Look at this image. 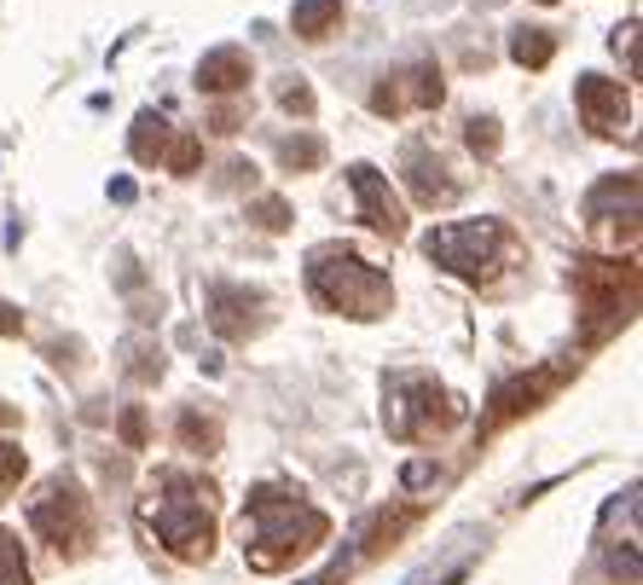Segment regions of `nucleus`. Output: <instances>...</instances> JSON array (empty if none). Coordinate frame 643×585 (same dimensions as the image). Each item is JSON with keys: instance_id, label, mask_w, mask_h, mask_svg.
Returning a JSON list of instances; mask_svg holds the SVG:
<instances>
[{"instance_id": "obj_1", "label": "nucleus", "mask_w": 643, "mask_h": 585, "mask_svg": "<svg viewBox=\"0 0 643 585\" xmlns=\"http://www.w3.org/2000/svg\"><path fill=\"white\" fill-rule=\"evenodd\" d=\"M139 521L146 534H157L163 551H174L180 562H209L215 551V487L197 475H180V470H163L157 487L139 504Z\"/></svg>"}, {"instance_id": "obj_2", "label": "nucleus", "mask_w": 643, "mask_h": 585, "mask_svg": "<svg viewBox=\"0 0 643 585\" xmlns=\"http://www.w3.org/2000/svg\"><path fill=\"white\" fill-rule=\"evenodd\" d=\"M331 534V516L313 511L308 498H296L285 487H255L250 493V569L255 574H278L296 557L319 551Z\"/></svg>"}, {"instance_id": "obj_3", "label": "nucleus", "mask_w": 643, "mask_h": 585, "mask_svg": "<svg viewBox=\"0 0 643 585\" xmlns=\"http://www.w3.org/2000/svg\"><path fill=\"white\" fill-rule=\"evenodd\" d=\"M308 290H313L319 308L348 313V319H383L394 308L389 273H377L371 261L348 244H319L308 255Z\"/></svg>"}, {"instance_id": "obj_4", "label": "nucleus", "mask_w": 643, "mask_h": 585, "mask_svg": "<svg viewBox=\"0 0 643 585\" xmlns=\"http://www.w3.org/2000/svg\"><path fill=\"white\" fill-rule=\"evenodd\" d=\"M424 255L464 285H493L516 261V232L505 220H458V227H435L424 238Z\"/></svg>"}, {"instance_id": "obj_5", "label": "nucleus", "mask_w": 643, "mask_h": 585, "mask_svg": "<svg viewBox=\"0 0 643 585\" xmlns=\"http://www.w3.org/2000/svg\"><path fill=\"white\" fill-rule=\"evenodd\" d=\"M464 417V406L440 389L429 371H394L389 377V406H383V423L389 435L400 440H429L440 429H452V423Z\"/></svg>"}, {"instance_id": "obj_6", "label": "nucleus", "mask_w": 643, "mask_h": 585, "mask_svg": "<svg viewBox=\"0 0 643 585\" xmlns=\"http://www.w3.org/2000/svg\"><path fill=\"white\" fill-rule=\"evenodd\" d=\"M30 528L42 534L58 557H82L93 544V511H88V493L76 481H47L42 493L30 498Z\"/></svg>"}, {"instance_id": "obj_7", "label": "nucleus", "mask_w": 643, "mask_h": 585, "mask_svg": "<svg viewBox=\"0 0 643 585\" xmlns=\"http://www.w3.org/2000/svg\"><path fill=\"white\" fill-rule=\"evenodd\" d=\"M586 227L597 232V244L620 250V238H638V174H615L586 197Z\"/></svg>"}, {"instance_id": "obj_8", "label": "nucleus", "mask_w": 643, "mask_h": 585, "mask_svg": "<svg viewBox=\"0 0 643 585\" xmlns=\"http://www.w3.org/2000/svg\"><path fill=\"white\" fill-rule=\"evenodd\" d=\"M348 186H354V197H359V220H366L377 238L400 244V238L412 232V220H406V209H400L394 186H389V180L377 174L371 163H354V169H348Z\"/></svg>"}, {"instance_id": "obj_9", "label": "nucleus", "mask_w": 643, "mask_h": 585, "mask_svg": "<svg viewBox=\"0 0 643 585\" xmlns=\"http://www.w3.org/2000/svg\"><path fill=\"white\" fill-rule=\"evenodd\" d=\"M209 325L227 342H250L267 325V296L250 290V285H215L209 290Z\"/></svg>"}, {"instance_id": "obj_10", "label": "nucleus", "mask_w": 643, "mask_h": 585, "mask_svg": "<svg viewBox=\"0 0 643 585\" xmlns=\"http://www.w3.org/2000/svg\"><path fill=\"white\" fill-rule=\"evenodd\" d=\"M440 99H447V82H440V70H435V65H412V70H400V76H389V82L371 88V111H377V116H400L406 105L435 111Z\"/></svg>"}, {"instance_id": "obj_11", "label": "nucleus", "mask_w": 643, "mask_h": 585, "mask_svg": "<svg viewBox=\"0 0 643 585\" xmlns=\"http://www.w3.org/2000/svg\"><path fill=\"white\" fill-rule=\"evenodd\" d=\"M406 186H412V197L424 209H452L458 197H464V180L447 174V157H435L429 146L406 151Z\"/></svg>"}, {"instance_id": "obj_12", "label": "nucleus", "mask_w": 643, "mask_h": 585, "mask_svg": "<svg viewBox=\"0 0 643 585\" xmlns=\"http://www.w3.org/2000/svg\"><path fill=\"white\" fill-rule=\"evenodd\" d=\"M574 105H579V116H586L592 134H620L632 123V99L620 93V82H609V76H579Z\"/></svg>"}, {"instance_id": "obj_13", "label": "nucleus", "mask_w": 643, "mask_h": 585, "mask_svg": "<svg viewBox=\"0 0 643 585\" xmlns=\"http://www.w3.org/2000/svg\"><path fill=\"white\" fill-rule=\"evenodd\" d=\"M250 76H255V65H250L244 47H215V53H204V65H197V88L238 93V88H250Z\"/></svg>"}, {"instance_id": "obj_14", "label": "nucleus", "mask_w": 643, "mask_h": 585, "mask_svg": "<svg viewBox=\"0 0 643 585\" xmlns=\"http://www.w3.org/2000/svg\"><path fill=\"white\" fill-rule=\"evenodd\" d=\"M551 382H556V371L551 377H516V382H505V389L493 394V406H487V429H498V423H510L516 412L539 406V394H546Z\"/></svg>"}, {"instance_id": "obj_15", "label": "nucleus", "mask_w": 643, "mask_h": 585, "mask_svg": "<svg viewBox=\"0 0 643 585\" xmlns=\"http://www.w3.org/2000/svg\"><path fill=\"white\" fill-rule=\"evenodd\" d=\"M336 18H343V0H296L290 24L301 42H325V35L336 30Z\"/></svg>"}, {"instance_id": "obj_16", "label": "nucleus", "mask_w": 643, "mask_h": 585, "mask_svg": "<svg viewBox=\"0 0 643 585\" xmlns=\"http://www.w3.org/2000/svg\"><path fill=\"white\" fill-rule=\"evenodd\" d=\"M510 58L521 70H546L551 58H556V35H546V30H516L510 35Z\"/></svg>"}, {"instance_id": "obj_17", "label": "nucleus", "mask_w": 643, "mask_h": 585, "mask_svg": "<svg viewBox=\"0 0 643 585\" xmlns=\"http://www.w3.org/2000/svg\"><path fill=\"white\" fill-rule=\"evenodd\" d=\"M163 146H169V128H163V116L146 111L134 123V139H128V151L139 157V163H163Z\"/></svg>"}, {"instance_id": "obj_18", "label": "nucleus", "mask_w": 643, "mask_h": 585, "mask_svg": "<svg viewBox=\"0 0 643 585\" xmlns=\"http://www.w3.org/2000/svg\"><path fill=\"white\" fill-rule=\"evenodd\" d=\"M278 157H285L290 174H308V169L325 163V139H319V134H290L285 146H278Z\"/></svg>"}, {"instance_id": "obj_19", "label": "nucleus", "mask_w": 643, "mask_h": 585, "mask_svg": "<svg viewBox=\"0 0 643 585\" xmlns=\"http://www.w3.org/2000/svg\"><path fill=\"white\" fill-rule=\"evenodd\" d=\"M180 440H186L192 452H215L220 447V423L204 417V412H180Z\"/></svg>"}, {"instance_id": "obj_20", "label": "nucleus", "mask_w": 643, "mask_h": 585, "mask_svg": "<svg viewBox=\"0 0 643 585\" xmlns=\"http://www.w3.org/2000/svg\"><path fill=\"white\" fill-rule=\"evenodd\" d=\"M163 163H169L174 174H197V163H204V139H197V134L169 139V146H163Z\"/></svg>"}, {"instance_id": "obj_21", "label": "nucleus", "mask_w": 643, "mask_h": 585, "mask_svg": "<svg viewBox=\"0 0 643 585\" xmlns=\"http://www.w3.org/2000/svg\"><path fill=\"white\" fill-rule=\"evenodd\" d=\"M24 475H30L24 447H18V440H0V498L18 493V481H24Z\"/></svg>"}, {"instance_id": "obj_22", "label": "nucleus", "mask_w": 643, "mask_h": 585, "mask_svg": "<svg viewBox=\"0 0 643 585\" xmlns=\"http://www.w3.org/2000/svg\"><path fill=\"white\" fill-rule=\"evenodd\" d=\"M0 585H30V562L7 528H0Z\"/></svg>"}, {"instance_id": "obj_23", "label": "nucleus", "mask_w": 643, "mask_h": 585, "mask_svg": "<svg viewBox=\"0 0 643 585\" xmlns=\"http://www.w3.org/2000/svg\"><path fill=\"white\" fill-rule=\"evenodd\" d=\"M128 371L139 382H157L163 377V348H151V342H128Z\"/></svg>"}, {"instance_id": "obj_24", "label": "nucleus", "mask_w": 643, "mask_h": 585, "mask_svg": "<svg viewBox=\"0 0 643 585\" xmlns=\"http://www.w3.org/2000/svg\"><path fill=\"white\" fill-rule=\"evenodd\" d=\"M116 435H123V447H146V435H151L146 406H128L123 417H116Z\"/></svg>"}, {"instance_id": "obj_25", "label": "nucleus", "mask_w": 643, "mask_h": 585, "mask_svg": "<svg viewBox=\"0 0 643 585\" xmlns=\"http://www.w3.org/2000/svg\"><path fill=\"white\" fill-rule=\"evenodd\" d=\"M250 220H255L261 232H285V227H290V209L278 204V197H261V204L250 209Z\"/></svg>"}, {"instance_id": "obj_26", "label": "nucleus", "mask_w": 643, "mask_h": 585, "mask_svg": "<svg viewBox=\"0 0 643 585\" xmlns=\"http://www.w3.org/2000/svg\"><path fill=\"white\" fill-rule=\"evenodd\" d=\"M470 151L475 157H493L498 151V123H493V116H470Z\"/></svg>"}, {"instance_id": "obj_27", "label": "nucleus", "mask_w": 643, "mask_h": 585, "mask_svg": "<svg viewBox=\"0 0 643 585\" xmlns=\"http://www.w3.org/2000/svg\"><path fill=\"white\" fill-rule=\"evenodd\" d=\"M278 99H285V111L313 116V88H308V82H285V93H278Z\"/></svg>"}, {"instance_id": "obj_28", "label": "nucleus", "mask_w": 643, "mask_h": 585, "mask_svg": "<svg viewBox=\"0 0 643 585\" xmlns=\"http://www.w3.org/2000/svg\"><path fill=\"white\" fill-rule=\"evenodd\" d=\"M244 180H250V186H255V163H244V157H232V163H227V174H220V180H215V186H220V192H227V186H244Z\"/></svg>"}, {"instance_id": "obj_29", "label": "nucleus", "mask_w": 643, "mask_h": 585, "mask_svg": "<svg viewBox=\"0 0 643 585\" xmlns=\"http://www.w3.org/2000/svg\"><path fill=\"white\" fill-rule=\"evenodd\" d=\"M0 331H24V313H12V308H0Z\"/></svg>"}, {"instance_id": "obj_30", "label": "nucleus", "mask_w": 643, "mask_h": 585, "mask_svg": "<svg viewBox=\"0 0 643 585\" xmlns=\"http://www.w3.org/2000/svg\"><path fill=\"white\" fill-rule=\"evenodd\" d=\"M539 7H556V0H539Z\"/></svg>"}]
</instances>
